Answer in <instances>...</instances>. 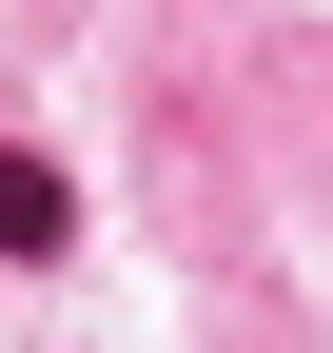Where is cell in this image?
<instances>
[{
	"mask_svg": "<svg viewBox=\"0 0 333 353\" xmlns=\"http://www.w3.org/2000/svg\"><path fill=\"white\" fill-rule=\"evenodd\" d=\"M78 236V196H59V157H20V138H0V255H59Z\"/></svg>",
	"mask_w": 333,
	"mask_h": 353,
	"instance_id": "cell-1",
	"label": "cell"
}]
</instances>
